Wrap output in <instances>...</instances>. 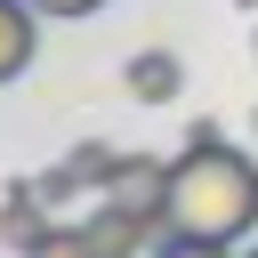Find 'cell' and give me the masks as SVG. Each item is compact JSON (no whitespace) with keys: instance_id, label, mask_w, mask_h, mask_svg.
Wrapping results in <instances>:
<instances>
[{"instance_id":"12","label":"cell","mask_w":258,"mask_h":258,"mask_svg":"<svg viewBox=\"0 0 258 258\" xmlns=\"http://www.w3.org/2000/svg\"><path fill=\"white\" fill-rule=\"evenodd\" d=\"M242 258H258V250H242Z\"/></svg>"},{"instance_id":"8","label":"cell","mask_w":258,"mask_h":258,"mask_svg":"<svg viewBox=\"0 0 258 258\" xmlns=\"http://www.w3.org/2000/svg\"><path fill=\"white\" fill-rule=\"evenodd\" d=\"M153 258H242L234 242H194V234H161L153 242Z\"/></svg>"},{"instance_id":"6","label":"cell","mask_w":258,"mask_h":258,"mask_svg":"<svg viewBox=\"0 0 258 258\" xmlns=\"http://www.w3.org/2000/svg\"><path fill=\"white\" fill-rule=\"evenodd\" d=\"M24 258H97V242H89V226H48Z\"/></svg>"},{"instance_id":"11","label":"cell","mask_w":258,"mask_h":258,"mask_svg":"<svg viewBox=\"0 0 258 258\" xmlns=\"http://www.w3.org/2000/svg\"><path fill=\"white\" fill-rule=\"evenodd\" d=\"M250 129H258V113H250Z\"/></svg>"},{"instance_id":"4","label":"cell","mask_w":258,"mask_h":258,"mask_svg":"<svg viewBox=\"0 0 258 258\" xmlns=\"http://www.w3.org/2000/svg\"><path fill=\"white\" fill-rule=\"evenodd\" d=\"M40 8L32 0H0V89L32 64V48H40V24H32Z\"/></svg>"},{"instance_id":"2","label":"cell","mask_w":258,"mask_h":258,"mask_svg":"<svg viewBox=\"0 0 258 258\" xmlns=\"http://www.w3.org/2000/svg\"><path fill=\"white\" fill-rule=\"evenodd\" d=\"M105 202H121V210H137V218L161 226V210H169V161H153V153H121Z\"/></svg>"},{"instance_id":"1","label":"cell","mask_w":258,"mask_h":258,"mask_svg":"<svg viewBox=\"0 0 258 258\" xmlns=\"http://www.w3.org/2000/svg\"><path fill=\"white\" fill-rule=\"evenodd\" d=\"M169 234L194 242H242L258 226V161L218 137V121H194V145L169 161Z\"/></svg>"},{"instance_id":"5","label":"cell","mask_w":258,"mask_h":258,"mask_svg":"<svg viewBox=\"0 0 258 258\" xmlns=\"http://www.w3.org/2000/svg\"><path fill=\"white\" fill-rule=\"evenodd\" d=\"M40 234H48V202H40V185L24 177V185H8V202H0V242L32 250Z\"/></svg>"},{"instance_id":"10","label":"cell","mask_w":258,"mask_h":258,"mask_svg":"<svg viewBox=\"0 0 258 258\" xmlns=\"http://www.w3.org/2000/svg\"><path fill=\"white\" fill-rule=\"evenodd\" d=\"M32 8H40V16H97L105 0H32Z\"/></svg>"},{"instance_id":"7","label":"cell","mask_w":258,"mask_h":258,"mask_svg":"<svg viewBox=\"0 0 258 258\" xmlns=\"http://www.w3.org/2000/svg\"><path fill=\"white\" fill-rule=\"evenodd\" d=\"M32 185H40V202H48V210H56V202H81V185H89V177H81V169H73V161H56V169H40V177H32Z\"/></svg>"},{"instance_id":"9","label":"cell","mask_w":258,"mask_h":258,"mask_svg":"<svg viewBox=\"0 0 258 258\" xmlns=\"http://www.w3.org/2000/svg\"><path fill=\"white\" fill-rule=\"evenodd\" d=\"M73 169L105 194V185H113V169H121V153H113V145H81V153H73Z\"/></svg>"},{"instance_id":"3","label":"cell","mask_w":258,"mask_h":258,"mask_svg":"<svg viewBox=\"0 0 258 258\" xmlns=\"http://www.w3.org/2000/svg\"><path fill=\"white\" fill-rule=\"evenodd\" d=\"M121 89H129L137 105H169V97L185 89V64H177L169 48H145V56H129V64H121Z\"/></svg>"}]
</instances>
